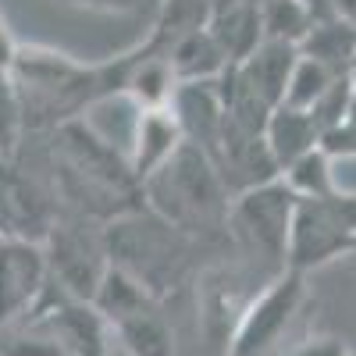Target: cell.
<instances>
[{"label":"cell","mask_w":356,"mask_h":356,"mask_svg":"<svg viewBox=\"0 0 356 356\" xmlns=\"http://www.w3.org/2000/svg\"><path fill=\"white\" fill-rule=\"evenodd\" d=\"M54 182L65 196V211L100 225L143 207V189L114 146L82 118L54 129Z\"/></svg>","instance_id":"1"},{"label":"cell","mask_w":356,"mask_h":356,"mask_svg":"<svg viewBox=\"0 0 356 356\" xmlns=\"http://www.w3.org/2000/svg\"><path fill=\"white\" fill-rule=\"evenodd\" d=\"M328 4L335 8V15H342V18H356V0H328Z\"/></svg>","instance_id":"27"},{"label":"cell","mask_w":356,"mask_h":356,"mask_svg":"<svg viewBox=\"0 0 356 356\" xmlns=\"http://www.w3.org/2000/svg\"><path fill=\"white\" fill-rule=\"evenodd\" d=\"M296 193L282 182H264L243 196H235L228 207V235L239 243L246 253L264 257L271 271H285V253H289V235H292V218H296Z\"/></svg>","instance_id":"7"},{"label":"cell","mask_w":356,"mask_h":356,"mask_svg":"<svg viewBox=\"0 0 356 356\" xmlns=\"http://www.w3.org/2000/svg\"><path fill=\"white\" fill-rule=\"evenodd\" d=\"M111 356H125V353H122V349H118V346H114V349H111Z\"/></svg>","instance_id":"31"},{"label":"cell","mask_w":356,"mask_h":356,"mask_svg":"<svg viewBox=\"0 0 356 356\" xmlns=\"http://www.w3.org/2000/svg\"><path fill=\"white\" fill-rule=\"evenodd\" d=\"M282 182L296 193V200H324L339 193V178H335V161L328 157L317 146V150H310L307 157H300L296 164H289L282 171Z\"/></svg>","instance_id":"20"},{"label":"cell","mask_w":356,"mask_h":356,"mask_svg":"<svg viewBox=\"0 0 356 356\" xmlns=\"http://www.w3.org/2000/svg\"><path fill=\"white\" fill-rule=\"evenodd\" d=\"M282 356H356L342 339H332V335H317V339H307L296 349L282 353Z\"/></svg>","instance_id":"24"},{"label":"cell","mask_w":356,"mask_h":356,"mask_svg":"<svg viewBox=\"0 0 356 356\" xmlns=\"http://www.w3.org/2000/svg\"><path fill=\"white\" fill-rule=\"evenodd\" d=\"M257 8H267V4H278V0H253Z\"/></svg>","instance_id":"30"},{"label":"cell","mask_w":356,"mask_h":356,"mask_svg":"<svg viewBox=\"0 0 356 356\" xmlns=\"http://www.w3.org/2000/svg\"><path fill=\"white\" fill-rule=\"evenodd\" d=\"M171 111L178 118V129H182L186 143H193L203 154H211L214 143L221 139V129H225V107L218 97V82L178 86L171 97Z\"/></svg>","instance_id":"13"},{"label":"cell","mask_w":356,"mask_h":356,"mask_svg":"<svg viewBox=\"0 0 356 356\" xmlns=\"http://www.w3.org/2000/svg\"><path fill=\"white\" fill-rule=\"evenodd\" d=\"M339 75H332L324 65L310 61V57H296L292 65V75H289V86H285V97H282V107H292V111H314L317 100L328 93V86L335 82Z\"/></svg>","instance_id":"22"},{"label":"cell","mask_w":356,"mask_h":356,"mask_svg":"<svg viewBox=\"0 0 356 356\" xmlns=\"http://www.w3.org/2000/svg\"><path fill=\"white\" fill-rule=\"evenodd\" d=\"M243 278L232 271V267H218V271H207L203 285L196 289V303H200V328L207 346L214 349V356H228V342L235 335V324H239L243 310L250 307L253 292L239 289Z\"/></svg>","instance_id":"11"},{"label":"cell","mask_w":356,"mask_h":356,"mask_svg":"<svg viewBox=\"0 0 356 356\" xmlns=\"http://www.w3.org/2000/svg\"><path fill=\"white\" fill-rule=\"evenodd\" d=\"M257 11H260V25H264V40L289 43L296 50H300V43L314 29V15L303 0H278V4H267Z\"/></svg>","instance_id":"21"},{"label":"cell","mask_w":356,"mask_h":356,"mask_svg":"<svg viewBox=\"0 0 356 356\" xmlns=\"http://www.w3.org/2000/svg\"><path fill=\"white\" fill-rule=\"evenodd\" d=\"M0 239H4V235H0Z\"/></svg>","instance_id":"33"},{"label":"cell","mask_w":356,"mask_h":356,"mask_svg":"<svg viewBox=\"0 0 356 356\" xmlns=\"http://www.w3.org/2000/svg\"><path fill=\"white\" fill-rule=\"evenodd\" d=\"M50 285L43 243L29 239H0V328L33 314L40 296Z\"/></svg>","instance_id":"9"},{"label":"cell","mask_w":356,"mask_h":356,"mask_svg":"<svg viewBox=\"0 0 356 356\" xmlns=\"http://www.w3.org/2000/svg\"><path fill=\"white\" fill-rule=\"evenodd\" d=\"M353 25H356V18H353Z\"/></svg>","instance_id":"32"},{"label":"cell","mask_w":356,"mask_h":356,"mask_svg":"<svg viewBox=\"0 0 356 356\" xmlns=\"http://www.w3.org/2000/svg\"><path fill=\"white\" fill-rule=\"evenodd\" d=\"M296 57H300V50H296V47L264 40L243 65H235V72H239L271 107H282V97H285V86H289Z\"/></svg>","instance_id":"15"},{"label":"cell","mask_w":356,"mask_h":356,"mask_svg":"<svg viewBox=\"0 0 356 356\" xmlns=\"http://www.w3.org/2000/svg\"><path fill=\"white\" fill-rule=\"evenodd\" d=\"M11 54H15V40L8 36L4 18H0V68H8V65H11Z\"/></svg>","instance_id":"26"},{"label":"cell","mask_w":356,"mask_h":356,"mask_svg":"<svg viewBox=\"0 0 356 356\" xmlns=\"http://www.w3.org/2000/svg\"><path fill=\"white\" fill-rule=\"evenodd\" d=\"M267 150H271L278 171H285L289 164H296L300 157H307L310 150L321 146V129L307 111H292V107H275L271 122L264 129Z\"/></svg>","instance_id":"16"},{"label":"cell","mask_w":356,"mask_h":356,"mask_svg":"<svg viewBox=\"0 0 356 356\" xmlns=\"http://www.w3.org/2000/svg\"><path fill=\"white\" fill-rule=\"evenodd\" d=\"M93 307L107 321L114 346L125 356H175V332L164 317L157 296L136 285L118 267H107V275L93 296Z\"/></svg>","instance_id":"4"},{"label":"cell","mask_w":356,"mask_h":356,"mask_svg":"<svg viewBox=\"0 0 356 356\" xmlns=\"http://www.w3.org/2000/svg\"><path fill=\"white\" fill-rule=\"evenodd\" d=\"M310 303V285L300 271H278L257 292L250 307L243 310L235 335L228 342V356H278L282 342L300 324L303 310Z\"/></svg>","instance_id":"5"},{"label":"cell","mask_w":356,"mask_h":356,"mask_svg":"<svg viewBox=\"0 0 356 356\" xmlns=\"http://www.w3.org/2000/svg\"><path fill=\"white\" fill-rule=\"evenodd\" d=\"M207 161L214 164V171L225 182L232 200L264 186V182H275V178L282 175L271 150H267V139L257 136V132H246L239 125H232L228 118H225L221 139L214 143V150L207 154Z\"/></svg>","instance_id":"10"},{"label":"cell","mask_w":356,"mask_h":356,"mask_svg":"<svg viewBox=\"0 0 356 356\" xmlns=\"http://www.w3.org/2000/svg\"><path fill=\"white\" fill-rule=\"evenodd\" d=\"M349 82H353V97H356V61H353V68H349Z\"/></svg>","instance_id":"29"},{"label":"cell","mask_w":356,"mask_h":356,"mask_svg":"<svg viewBox=\"0 0 356 356\" xmlns=\"http://www.w3.org/2000/svg\"><path fill=\"white\" fill-rule=\"evenodd\" d=\"M356 250V239L346 232L342 218L335 214L332 200H300L292 218V235H289V253H285V267L289 271H321L332 260L346 257Z\"/></svg>","instance_id":"8"},{"label":"cell","mask_w":356,"mask_h":356,"mask_svg":"<svg viewBox=\"0 0 356 356\" xmlns=\"http://www.w3.org/2000/svg\"><path fill=\"white\" fill-rule=\"evenodd\" d=\"M61 4L86 8V11H97V15H132L146 4V0H61Z\"/></svg>","instance_id":"25"},{"label":"cell","mask_w":356,"mask_h":356,"mask_svg":"<svg viewBox=\"0 0 356 356\" xmlns=\"http://www.w3.org/2000/svg\"><path fill=\"white\" fill-rule=\"evenodd\" d=\"M43 253H47L50 282L61 292L75 296V300L93 303V296L111 267L104 225L93 218H82L75 211H57L43 239Z\"/></svg>","instance_id":"6"},{"label":"cell","mask_w":356,"mask_h":356,"mask_svg":"<svg viewBox=\"0 0 356 356\" xmlns=\"http://www.w3.org/2000/svg\"><path fill=\"white\" fill-rule=\"evenodd\" d=\"M211 36L218 40V47L225 50L228 65H243L246 57L264 43V25H260V11L253 0H243L235 8H225V11H214L211 15Z\"/></svg>","instance_id":"18"},{"label":"cell","mask_w":356,"mask_h":356,"mask_svg":"<svg viewBox=\"0 0 356 356\" xmlns=\"http://www.w3.org/2000/svg\"><path fill=\"white\" fill-rule=\"evenodd\" d=\"M104 243H107V260L122 275H129L136 285H143L150 296H164L182 282L189 267V246L182 232H175L168 221H161L154 211L136 207L104 225Z\"/></svg>","instance_id":"3"},{"label":"cell","mask_w":356,"mask_h":356,"mask_svg":"<svg viewBox=\"0 0 356 356\" xmlns=\"http://www.w3.org/2000/svg\"><path fill=\"white\" fill-rule=\"evenodd\" d=\"M182 143H186V136H182V129H178V118H175L171 104L139 111L136 129H132V146H129V168L136 175L139 189L161 164H168L178 154Z\"/></svg>","instance_id":"12"},{"label":"cell","mask_w":356,"mask_h":356,"mask_svg":"<svg viewBox=\"0 0 356 356\" xmlns=\"http://www.w3.org/2000/svg\"><path fill=\"white\" fill-rule=\"evenodd\" d=\"M143 207L193 243L228 235L232 196L214 164L193 143H182L178 154L143 182Z\"/></svg>","instance_id":"2"},{"label":"cell","mask_w":356,"mask_h":356,"mask_svg":"<svg viewBox=\"0 0 356 356\" xmlns=\"http://www.w3.org/2000/svg\"><path fill=\"white\" fill-rule=\"evenodd\" d=\"M168 61H171V72H175L178 86H186V82H218L232 68L225 50L211 36V29H200V33H189L186 40H178L168 50Z\"/></svg>","instance_id":"17"},{"label":"cell","mask_w":356,"mask_h":356,"mask_svg":"<svg viewBox=\"0 0 356 356\" xmlns=\"http://www.w3.org/2000/svg\"><path fill=\"white\" fill-rule=\"evenodd\" d=\"M154 4H157L154 25L139 43L164 57L178 40H186L189 33H200V29L211 25V15H214L211 0H154Z\"/></svg>","instance_id":"14"},{"label":"cell","mask_w":356,"mask_h":356,"mask_svg":"<svg viewBox=\"0 0 356 356\" xmlns=\"http://www.w3.org/2000/svg\"><path fill=\"white\" fill-rule=\"evenodd\" d=\"M321 150L328 154L332 161H339V157H356V104H353V111L342 118L335 129H328V132L321 136Z\"/></svg>","instance_id":"23"},{"label":"cell","mask_w":356,"mask_h":356,"mask_svg":"<svg viewBox=\"0 0 356 356\" xmlns=\"http://www.w3.org/2000/svg\"><path fill=\"white\" fill-rule=\"evenodd\" d=\"M300 54L324 65L332 75H349L356 61V25L349 18H332L310 29V36L300 43Z\"/></svg>","instance_id":"19"},{"label":"cell","mask_w":356,"mask_h":356,"mask_svg":"<svg viewBox=\"0 0 356 356\" xmlns=\"http://www.w3.org/2000/svg\"><path fill=\"white\" fill-rule=\"evenodd\" d=\"M214 11H225V8H235V4H243V0H211Z\"/></svg>","instance_id":"28"}]
</instances>
